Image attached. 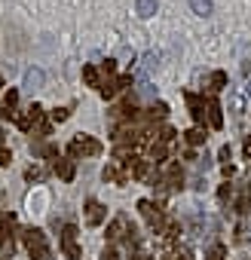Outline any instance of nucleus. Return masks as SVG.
<instances>
[{
	"instance_id": "6",
	"label": "nucleus",
	"mask_w": 251,
	"mask_h": 260,
	"mask_svg": "<svg viewBox=\"0 0 251 260\" xmlns=\"http://www.w3.org/2000/svg\"><path fill=\"white\" fill-rule=\"evenodd\" d=\"M86 220H89V223H92V226H98V223H101V220H104V205H101V202H95V199H92V202H89V205H86Z\"/></svg>"
},
{
	"instance_id": "15",
	"label": "nucleus",
	"mask_w": 251,
	"mask_h": 260,
	"mask_svg": "<svg viewBox=\"0 0 251 260\" xmlns=\"http://www.w3.org/2000/svg\"><path fill=\"white\" fill-rule=\"evenodd\" d=\"M187 141H190V144H202V141H205V132H202V128H190V132H187Z\"/></svg>"
},
{
	"instance_id": "4",
	"label": "nucleus",
	"mask_w": 251,
	"mask_h": 260,
	"mask_svg": "<svg viewBox=\"0 0 251 260\" xmlns=\"http://www.w3.org/2000/svg\"><path fill=\"white\" fill-rule=\"evenodd\" d=\"M138 208H141V214L147 217V223H150L153 230H160V226H163V214H160V208H153V202H147V199H144V202H138Z\"/></svg>"
},
{
	"instance_id": "17",
	"label": "nucleus",
	"mask_w": 251,
	"mask_h": 260,
	"mask_svg": "<svg viewBox=\"0 0 251 260\" xmlns=\"http://www.w3.org/2000/svg\"><path fill=\"white\" fill-rule=\"evenodd\" d=\"M68 116H71V110H68V107H55V110H52V119H55V122H65Z\"/></svg>"
},
{
	"instance_id": "14",
	"label": "nucleus",
	"mask_w": 251,
	"mask_h": 260,
	"mask_svg": "<svg viewBox=\"0 0 251 260\" xmlns=\"http://www.w3.org/2000/svg\"><path fill=\"white\" fill-rule=\"evenodd\" d=\"M55 172H58L65 181H71V178H74V166H71V162H58V166H55Z\"/></svg>"
},
{
	"instance_id": "9",
	"label": "nucleus",
	"mask_w": 251,
	"mask_h": 260,
	"mask_svg": "<svg viewBox=\"0 0 251 260\" xmlns=\"http://www.w3.org/2000/svg\"><path fill=\"white\" fill-rule=\"evenodd\" d=\"M190 10H193L196 16H202V19H205V16H211V13H214V4H211V0H190Z\"/></svg>"
},
{
	"instance_id": "8",
	"label": "nucleus",
	"mask_w": 251,
	"mask_h": 260,
	"mask_svg": "<svg viewBox=\"0 0 251 260\" xmlns=\"http://www.w3.org/2000/svg\"><path fill=\"white\" fill-rule=\"evenodd\" d=\"M135 7H138V16L141 19H150V16H156L160 0H135Z\"/></svg>"
},
{
	"instance_id": "20",
	"label": "nucleus",
	"mask_w": 251,
	"mask_h": 260,
	"mask_svg": "<svg viewBox=\"0 0 251 260\" xmlns=\"http://www.w3.org/2000/svg\"><path fill=\"white\" fill-rule=\"evenodd\" d=\"M178 260H193V254H190V251H181V254H178Z\"/></svg>"
},
{
	"instance_id": "16",
	"label": "nucleus",
	"mask_w": 251,
	"mask_h": 260,
	"mask_svg": "<svg viewBox=\"0 0 251 260\" xmlns=\"http://www.w3.org/2000/svg\"><path fill=\"white\" fill-rule=\"evenodd\" d=\"M83 80H86L89 86H98V74H95V68H83Z\"/></svg>"
},
{
	"instance_id": "12",
	"label": "nucleus",
	"mask_w": 251,
	"mask_h": 260,
	"mask_svg": "<svg viewBox=\"0 0 251 260\" xmlns=\"http://www.w3.org/2000/svg\"><path fill=\"white\" fill-rule=\"evenodd\" d=\"M224 254H227V248H224V245H211V248H208V254H205V260H224Z\"/></svg>"
},
{
	"instance_id": "3",
	"label": "nucleus",
	"mask_w": 251,
	"mask_h": 260,
	"mask_svg": "<svg viewBox=\"0 0 251 260\" xmlns=\"http://www.w3.org/2000/svg\"><path fill=\"white\" fill-rule=\"evenodd\" d=\"M28 248H31V254L37 251V260H49V245H46V236L40 233V230H28Z\"/></svg>"
},
{
	"instance_id": "22",
	"label": "nucleus",
	"mask_w": 251,
	"mask_h": 260,
	"mask_svg": "<svg viewBox=\"0 0 251 260\" xmlns=\"http://www.w3.org/2000/svg\"><path fill=\"white\" fill-rule=\"evenodd\" d=\"M4 223H7V217H0V239H4L7 233H4Z\"/></svg>"
},
{
	"instance_id": "23",
	"label": "nucleus",
	"mask_w": 251,
	"mask_h": 260,
	"mask_svg": "<svg viewBox=\"0 0 251 260\" xmlns=\"http://www.w3.org/2000/svg\"><path fill=\"white\" fill-rule=\"evenodd\" d=\"M138 260H153V257L150 254H138Z\"/></svg>"
},
{
	"instance_id": "10",
	"label": "nucleus",
	"mask_w": 251,
	"mask_h": 260,
	"mask_svg": "<svg viewBox=\"0 0 251 260\" xmlns=\"http://www.w3.org/2000/svg\"><path fill=\"white\" fill-rule=\"evenodd\" d=\"M187 101H190V107H193V119H196V122H205V107H202V101H199L196 95H187Z\"/></svg>"
},
{
	"instance_id": "5",
	"label": "nucleus",
	"mask_w": 251,
	"mask_h": 260,
	"mask_svg": "<svg viewBox=\"0 0 251 260\" xmlns=\"http://www.w3.org/2000/svg\"><path fill=\"white\" fill-rule=\"evenodd\" d=\"M43 80H46V74H43L40 68H28V71H25V89H28V92L40 89V86H43Z\"/></svg>"
},
{
	"instance_id": "13",
	"label": "nucleus",
	"mask_w": 251,
	"mask_h": 260,
	"mask_svg": "<svg viewBox=\"0 0 251 260\" xmlns=\"http://www.w3.org/2000/svg\"><path fill=\"white\" fill-rule=\"evenodd\" d=\"M227 86V74L224 71H214L211 74V89H224Z\"/></svg>"
},
{
	"instance_id": "24",
	"label": "nucleus",
	"mask_w": 251,
	"mask_h": 260,
	"mask_svg": "<svg viewBox=\"0 0 251 260\" xmlns=\"http://www.w3.org/2000/svg\"><path fill=\"white\" fill-rule=\"evenodd\" d=\"M0 86H4V77H0Z\"/></svg>"
},
{
	"instance_id": "11",
	"label": "nucleus",
	"mask_w": 251,
	"mask_h": 260,
	"mask_svg": "<svg viewBox=\"0 0 251 260\" xmlns=\"http://www.w3.org/2000/svg\"><path fill=\"white\" fill-rule=\"evenodd\" d=\"M208 116H211V125H214V128H221V125H224V116H221V104H217L214 98L208 101Z\"/></svg>"
},
{
	"instance_id": "1",
	"label": "nucleus",
	"mask_w": 251,
	"mask_h": 260,
	"mask_svg": "<svg viewBox=\"0 0 251 260\" xmlns=\"http://www.w3.org/2000/svg\"><path fill=\"white\" fill-rule=\"evenodd\" d=\"M68 150H71L74 156H80V153H83V156H98V153H101V144H98L95 138H86V135H83V138H74Z\"/></svg>"
},
{
	"instance_id": "21",
	"label": "nucleus",
	"mask_w": 251,
	"mask_h": 260,
	"mask_svg": "<svg viewBox=\"0 0 251 260\" xmlns=\"http://www.w3.org/2000/svg\"><path fill=\"white\" fill-rule=\"evenodd\" d=\"M104 257H107V260H119V254H116V251H107Z\"/></svg>"
},
{
	"instance_id": "2",
	"label": "nucleus",
	"mask_w": 251,
	"mask_h": 260,
	"mask_svg": "<svg viewBox=\"0 0 251 260\" xmlns=\"http://www.w3.org/2000/svg\"><path fill=\"white\" fill-rule=\"evenodd\" d=\"M61 251H65V257H71V260L80 257V248H77V226H74V223H68V226L61 230Z\"/></svg>"
},
{
	"instance_id": "18",
	"label": "nucleus",
	"mask_w": 251,
	"mask_h": 260,
	"mask_svg": "<svg viewBox=\"0 0 251 260\" xmlns=\"http://www.w3.org/2000/svg\"><path fill=\"white\" fill-rule=\"evenodd\" d=\"M153 64H156V55H153V52H150V55H144V71H150Z\"/></svg>"
},
{
	"instance_id": "7",
	"label": "nucleus",
	"mask_w": 251,
	"mask_h": 260,
	"mask_svg": "<svg viewBox=\"0 0 251 260\" xmlns=\"http://www.w3.org/2000/svg\"><path fill=\"white\" fill-rule=\"evenodd\" d=\"M125 226H129V220H125V214H119V217H113V223L107 226V236H110V239H122V236H125Z\"/></svg>"
},
{
	"instance_id": "19",
	"label": "nucleus",
	"mask_w": 251,
	"mask_h": 260,
	"mask_svg": "<svg viewBox=\"0 0 251 260\" xmlns=\"http://www.w3.org/2000/svg\"><path fill=\"white\" fill-rule=\"evenodd\" d=\"M245 156H248V159H251V135H248V138H245Z\"/></svg>"
}]
</instances>
